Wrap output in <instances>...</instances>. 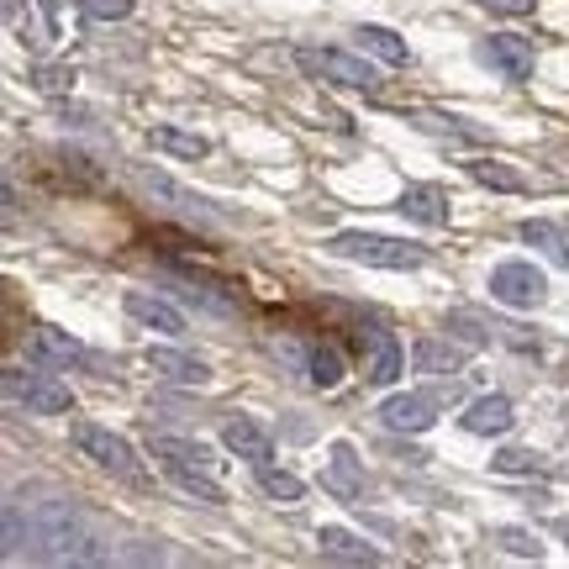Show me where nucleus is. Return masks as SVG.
Returning <instances> with one entry per match:
<instances>
[{"label":"nucleus","mask_w":569,"mask_h":569,"mask_svg":"<svg viewBox=\"0 0 569 569\" xmlns=\"http://www.w3.org/2000/svg\"><path fill=\"white\" fill-rule=\"evenodd\" d=\"M327 253L348 259V264H369V269H422L427 264L422 243L380 238V232H338V238H327Z\"/></svg>","instance_id":"obj_1"},{"label":"nucleus","mask_w":569,"mask_h":569,"mask_svg":"<svg viewBox=\"0 0 569 569\" xmlns=\"http://www.w3.org/2000/svg\"><path fill=\"white\" fill-rule=\"evenodd\" d=\"M448 332L459 338L465 348H490V343H507L517 348V353H538V332L522 322H496V317H486V311H469V306H459V311H448Z\"/></svg>","instance_id":"obj_2"},{"label":"nucleus","mask_w":569,"mask_h":569,"mask_svg":"<svg viewBox=\"0 0 569 569\" xmlns=\"http://www.w3.org/2000/svg\"><path fill=\"white\" fill-rule=\"evenodd\" d=\"M6 401L27 407L32 417H63L74 411V390L53 380V375H27V369H6Z\"/></svg>","instance_id":"obj_3"},{"label":"nucleus","mask_w":569,"mask_h":569,"mask_svg":"<svg viewBox=\"0 0 569 569\" xmlns=\"http://www.w3.org/2000/svg\"><path fill=\"white\" fill-rule=\"evenodd\" d=\"M490 301L511 306V311H538V306L549 301V280L528 259H507V264L490 269Z\"/></svg>","instance_id":"obj_4"},{"label":"nucleus","mask_w":569,"mask_h":569,"mask_svg":"<svg viewBox=\"0 0 569 569\" xmlns=\"http://www.w3.org/2000/svg\"><path fill=\"white\" fill-rule=\"evenodd\" d=\"M74 443H80L84 459H96L101 469H111L117 480H127V486H148L138 469V453H132V443L127 438H117L111 427H96V422H80L74 427Z\"/></svg>","instance_id":"obj_5"},{"label":"nucleus","mask_w":569,"mask_h":569,"mask_svg":"<svg viewBox=\"0 0 569 569\" xmlns=\"http://www.w3.org/2000/svg\"><path fill=\"white\" fill-rule=\"evenodd\" d=\"M296 63H301L311 80H327V84H343V90H375V69H369L359 53H343V48H301L296 53Z\"/></svg>","instance_id":"obj_6"},{"label":"nucleus","mask_w":569,"mask_h":569,"mask_svg":"<svg viewBox=\"0 0 569 569\" xmlns=\"http://www.w3.org/2000/svg\"><path fill=\"white\" fill-rule=\"evenodd\" d=\"M475 59L486 63V69H496L501 80L511 84H528L532 69H538V53H532L528 38H517V32H490V38L475 42Z\"/></svg>","instance_id":"obj_7"},{"label":"nucleus","mask_w":569,"mask_h":569,"mask_svg":"<svg viewBox=\"0 0 569 569\" xmlns=\"http://www.w3.org/2000/svg\"><path fill=\"white\" fill-rule=\"evenodd\" d=\"M27 359L42 369H96L101 375V353H90V348L80 343V338H69V332H59V327H38L32 338H27Z\"/></svg>","instance_id":"obj_8"},{"label":"nucleus","mask_w":569,"mask_h":569,"mask_svg":"<svg viewBox=\"0 0 569 569\" xmlns=\"http://www.w3.org/2000/svg\"><path fill=\"white\" fill-rule=\"evenodd\" d=\"M443 411V390H407V396H390L380 407V422L390 432H427Z\"/></svg>","instance_id":"obj_9"},{"label":"nucleus","mask_w":569,"mask_h":569,"mask_svg":"<svg viewBox=\"0 0 569 569\" xmlns=\"http://www.w3.org/2000/svg\"><path fill=\"white\" fill-rule=\"evenodd\" d=\"M359 338H365V380L369 386H390V380H401L407 353H401V343H396V332H386V327H365Z\"/></svg>","instance_id":"obj_10"},{"label":"nucleus","mask_w":569,"mask_h":569,"mask_svg":"<svg viewBox=\"0 0 569 569\" xmlns=\"http://www.w3.org/2000/svg\"><path fill=\"white\" fill-rule=\"evenodd\" d=\"M222 448H227V453H238V459H243V465H253V469L274 459V438H269L253 417H227V422H222Z\"/></svg>","instance_id":"obj_11"},{"label":"nucleus","mask_w":569,"mask_h":569,"mask_svg":"<svg viewBox=\"0 0 569 569\" xmlns=\"http://www.w3.org/2000/svg\"><path fill=\"white\" fill-rule=\"evenodd\" d=\"M142 359H148V369H153L159 380H169V386H211V365L196 359V353H184V348H148Z\"/></svg>","instance_id":"obj_12"},{"label":"nucleus","mask_w":569,"mask_h":569,"mask_svg":"<svg viewBox=\"0 0 569 569\" xmlns=\"http://www.w3.org/2000/svg\"><path fill=\"white\" fill-rule=\"evenodd\" d=\"M322 490H332L338 501H359L365 496V465H359V453L348 443H332V453H327V475H322Z\"/></svg>","instance_id":"obj_13"},{"label":"nucleus","mask_w":569,"mask_h":569,"mask_svg":"<svg viewBox=\"0 0 569 569\" xmlns=\"http://www.w3.org/2000/svg\"><path fill=\"white\" fill-rule=\"evenodd\" d=\"M459 422H465V432H475V438H501V432L517 427V407H511L507 396H480V401L465 407Z\"/></svg>","instance_id":"obj_14"},{"label":"nucleus","mask_w":569,"mask_h":569,"mask_svg":"<svg viewBox=\"0 0 569 569\" xmlns=\"http://www.w3.org/2000/svg\"><path fill=\"white\" fill-rule=\"evenodd\" d=\"M517 238L528 248H538L549 264L569 269V227L565 222H549V217H528V222L517 227Z\"/></svg>","instance_id":"obj_15"},{"label":"nucleus","mask_w":569,"mask_h":569,"mask_svg":"<svg viewBox=\"0 0 569 569\" xmlns=\"http://www.w3.org/2000/svg\"><path fill=\"white\" fill-rule=\"evenodd\" d=\"M396 211L411 217V222H422V227H448V196L438 184H407L401 201H396Z\"/></svg>","instance_id":"obj_16"},{"label":"nucleus","mask_w":569,"mask_h":569,"mask_svg":"<svg viewBox=\"0 0 569 569\" xmlns=\"http://www.w3.org/2000/svg\"><path fill=\"white\" fill-rule=\"evenodd\" d=\"M343 375H348V359H343V348L332 343V338H322V343L306 348V380H311L317 390H338L343 386Z\"/></svg>","instance_id":"obj_17"},{"label":"nucleus","mask_w":569,"mask_h":569,"mask_svg":"<svg viewBox=\"0 0 569 569\" xmlns=\"http://www.w3.org/2000/svg\"><path fill=\"white\" fill-rule=\"evenodd\" d=\"M465 359H469L465 348L443 343V338H417V348H411V369L417 375H459Z\"/></svg>","instance_id":"obj_18"},{"label":"nucleus","mask_w":569,"mask_h":569,"mask_svg":"<svg viewBox=\"0 0 569 569\" xmlns=\"http://www.w3.org/2000/svg\"><path fill=\"white\" fill-rule=\"evenodd\" d=\"M122 306H127V317H138L142 327H159V332H184V311H174L169 301L148 296V290H127Z\"/></svg>","instance_id":"obj_19"},{"label":"nucleus","mask_w":569,"mask_h":569,"mask_svg":"<svg viewBox=\"0 0 569 569\" xmlns=\"http://www.w3.org/2000/svg\"><path fill=\"white\" fill-rule=\"evenodd\" d=\"M317 549H322V559H343V565H380V549H369L365 538L348 528H322Z\"/></svg>","instance_id":"obj_20"},{"label":"nucleus","mask_w":569,"mask_h":569,"mask_svg":"<svg viewBox=\"0 0 569 569\" xmlns=\"http://www.w3.org/2000/svg\"><path fill=\"white\" fill-rule=\"evenodd\" d=\"M353 42H359V53H369V59L390 63V69H407V63H411L407 42L396 38L390 27H359V32H353Z\"/></svg>","instance_id":"obj_21"},{"label":"nucleus","mask_w":569,"mask_h":569,"mask_svg":"<svg viewBox=\"0 0 569 569\" xmlns=\"http://www.w3.org/2000/svg\"><path fill=\"white\" fill-rule=\"evenodd\" d=\"M132 174H138V184L148 190V196H163V201H174V206L184 211V217H211L201 196H190V190H180V184L169 180V174H159V169H142V163H138Z\"/></svg>","instance_id":"obj_22"},{"label":"nucleus","mask_w":569,"mask_h":569,"mask_svg":"<svg viewBox=\"0 0 569 569\" xmlns=\"http://www.w3.org/2000/svg\"><path fill=\"white\" fill-rule=\"evenodd\" d=\"M148 448L159 453L163 465L174 459V465H201V469H211V475L222 469V459H211V448L196 443V438H163V432H159V438H148Z\"/></svg>","instance_id":"obj_23"},{"label":"nucleus","mask_w":569,"mask_h":569,"mask_svg":"<svg viewBox=\"0 0 569 569\" xmlns=\"http://www.w3.org/2000/svg\"><path fill=\"white\" fill-rule=\"evenodd\" d=\"M148 148H159V153H174V159H206L211 153V142L201 132H180V127H148Z\"/></svg>","instance_id":"obj_24"},{"label":"nucleus","mask_w":569,"mask_h":569,"mask_svg":"<svg viewBox=\"0 0 569 569\" xmlns=\"http://www.w3.org/2000/svg\"><path fill=\"white\" fill-rule=\"evenodd\" d=\"M163 469H169V480H174L184 496H196V501H206V507H222V501H227L222 486L211 480V469H201V465H174V459H169Z\"/></svg>","instance_id":"obj_25"},{"label":"nucleus","mask_w":569,"mask_h":569,"mask_svg":"<svg viewBox=\"0 0 569 569\" xmlns=\"http://www.w3.org/2000/svg\"><path fill=\"white\" fill-rule=\"evenodd\" d=\"M27 80H32V90L38 96H69L74 90V63H63V59H38L32 69H27Z\"/></svg>","instance_id":"obj_26"},{"label":"nucleus","mask_w":569,"mask_h":569,"mask_svg":"<svg viewBox=\"0 0 569 569\" xmlns=\"http://www.w3.org/2000/svg\"><path fill=\"white\" fill-rule=\"evenodd\" d=\"M469 180L475 184H486V190H501V196H522L528 190V180L517 174V169H507V163H496V159H469Z\"/></svg>","instance_id":"obj_27"},{"label":"nucleus","mask_w":569,"mask_h":569,"mask_svg":"<svg viewBox=\"0 0 569 569\" xmlns=\"http://www.w3.org/2000/svg\"><path fill=\"white\" fill-rule=\"evenodd\" d=\"M253 480H259V490H264L269 501H284V507H296V501L306 496V480H301V475H290V469L259 465V469H253Z\"/></svg>","instance_id":"obj_28"},{"label":"nucleus","mask_w":569,"mask_h":569,"mask_svg":"<svg viewBox=\"0 0 569 569\" xmlns=\"http://www.w3.org/2000/svg\"><path fill=\"white\" fill-rule=\"evenodd\" d=\"M490 469H496V475H543V459L528 453V448H507V453L490 459Z\"/></svg>","instance_id":"obj_29"},{"label":"nucleus","mask_w":569,"mask_h":569,"mask_svg":"<svg viewBox=\"0 0 569 569\" xmlns=\"http://www.w3.org/2000/svg\"><path fill=\"white\" fill-rule=\"evenodd\" d=\"M80 6V17H90V21H122V17H132V0H74Z\"/></svg>","instance_id":"obj_30"},{"label":"nucleus","mask_w":569,"mask_h":569,"mask_svg":"<svg viewBox=\"0 0 569 569\" xmlns=\"http://www.w3.org/2000/svg\"><path fill=\"white\" fill-rule=\"evenodd\" d=\"M496 543L511 549V553H522V559H538V553H543V543H538L532 532H522V528H496Z\"/></svg>","instance_id":"obj_31"},{"label":"nucleus","mask_w":569,"mask_h":569,"mask_svg":"<svg viewBox=\"0 0 569 569\" xmlns=\"http://www.w3.org/2000/svg\"><path fill=\"white\" fill-rule=\"evenodd\" d=\"M475 6H486V11H496V17H528L538 0H475Z\"/></svg>","instance_id":"obj_32"},{"label":"nucleus","mask_w":569,"mask_h":569,"mask_svg":"<svg viewBox=\"0 0 569 569\" xmlns=\"http://www.w3.org/2000/svg\"><path fill=\"white\" fill-rule=\"evenodd\" d=\"M553 532H559V538L569 543V517H559V522H553Z\"/></svg>","instance_id":"obj_33"}]
</instances>
